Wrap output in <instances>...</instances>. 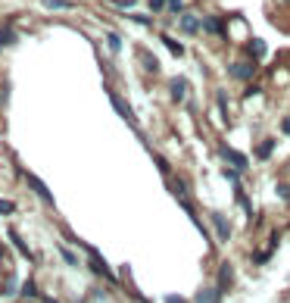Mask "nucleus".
Masks as SVG:
<instances>
[{
    "mask_svg": "<svg viewBox=\"0 0 290 303\" xmlns=\"http://www.w3.org/2000/svg\"><path fill=\"white\" fill-rule=\"evenodd\" d=\"M228 75H231V81H237V85H250V81H256V75H259V63L250 60V56H237V60L228 63Z\"/></svg>",
    "mask_w": 290,
    "mask_h": 303,
    "instance_id": "nucleus-1",
    "label": "nucleus"
},
{
    "mask_svg": "<svg viewBox=\"0 0 290 303\" xmlns=\"http://www.w3.org/2000/svg\"><path fill=\"white\" fill-rule=\"evenodd\" d=\"M225 38L231 44H247L250 41V22L243 16H228L225 19Z\"/></svg>",
    "mask_w": 290,
    "mask_h": 303,
    "instance_id": "nucleus-2",
    "label": "nucleus"
},
{
    "mask_svg": "<svg viewBox=\"0 0 290 303\" xmlns=\"http://www.w3.org/2000/svg\"><path fill=\"white\" fill-rule=\"evenodd\" d=\"M215 153L222 156L228 166H234V169H240V172L250 169V156L240 153V150H234V147H228V144H215Z\"/></svg>",
    "mask_w": 290,
    "mask_h": 303,
    "instance_id": "nucleus-3",
    "label": "nucleus"
},
{
    "mask_svg": "<svg viewBox=\"0 0 290 303\" xmlns=\"http://www.w3.org/2000/svg\"><path fill=\"white\" fill-rule=\"evenodd\" d=\"M166 91H169V100L172 103H184V100H188V91H191V81L184 78V75H175V78L166 81Z\"/></svg>",
    "mask_w": 290,
    "mask_h": 303,
    "instance_id": "nucleus-4",
    "label": "nucleus"
},
{
    "mask_svg": "<svg viewBox=\"0 0 290 303\" xmlns=\"http://www.w3.org/2000/svg\"><path fill=\"white\" fill-rule=\"evenodd\" d=\"M88 266H91V272L94 275H100V278H106V282H112V269L106 266V260L100 256V250H94V247H88Z\"/></svg>",
    "mask_w": 290,
    "mask_h": 303,
    "instance_id": "nucleus-5",
    "label": "nucleus"
},
{
    "mask_svg": "<svg viewBox=\"0 0 290 303\" xmlns=\"http://www.w3.org/2000/svg\"><path fill=\"white\" fill-rule=\"evenodd\" d=\"M178 28H181V34H188V38H193V34H203V19L184 9V13L178 16Z\"/></svg>",
    "mask_w": 290,
    "mask_h": 303,
    "instance_id": "nucleus-6",
    "label": "nucleus"
},
{
    "mask_svg": "<svg viewBox=\"0 0 290 303\" xmlns=\"http://www.w3.org/2000/svg\"><path fill=\"white\" fill-rule=\"evenodd\" d=\"M203 34L218 38V41H228L225 38V19L222 16H203Z\"/></svg>",
    "mask_w": 290,
    "mask_h": 303,
    "instance_id": "nucleus-7",
    "label": "nucleus"
},
{
    "mask_svg": "<svg viewBox=\"0 0 290 303\" xmlns=\"http://www.w3.org/2000/svg\"><path fill=\"white\" fill-rule=\"evenodd\" d=\"M109 103H112V110L119 113V116H122V119L128 122V125H134V122H137V116H134V110L128 107V100H125V97H119L115 91H109Z\"/></svg>",
    "mask_w": 290,
    "mask_h": 303,
    "instance_id": "nucleus-8",
    "label": "nucleus"
},
{
    "mask_svg": "<svg viewBox=\"0 0 290 303\" xmlns=\"http://www.w3.org/2000/svg\"><path fill=\"white\" fill-rule=\"evenodd\" d=\"M25 181H28V188L34 191V197H41V200H44V206H53V194H50V188L38 175H25Z\"/></svg>",
    "mask_w": 290,
    "mask_h": 303,
    "instance_id": "nucleus-9",
    "label": "nucleus"
},
{
    "mask_svg": "<svg viewBox=\"0 0 290 303\" xmlns=\"http://www.w3.org/2000/svg\"><path fill=\"white\" fill-rule=\"evenodd\" d=\"M222 294H225V291L218 288V285H206V288L196 291L193 303H222Z\"/></svg>",
    "mask_w": 290,
    "mask_h": 303,
    "instance_id": "nucleus-10",
    "label": "nucleus"
},
{
    "mask_svg": "<svg viewBox=\"0 0 290 303\" xmlns=\"http://www.w3.org/2000/svg\"><path fill=\"white\" fill-rule=\"evenodd\" d=\"M209 222H212V228H215V235H218V241H228L231 238V222H228V216L225 213H215L209 216Z\"/></svg>",
    "mask_w": 290,
    "mask_h": 303,
    "instance_id": "nucleus-11",
    "label": "nucleus"
},
{
    "mask_svg": "<svg viewBox=\"0 0 290 303\" xmlns=\"http://www.w3.org/2000/svg\"><path fill=\"white\" fill-rule=\"evenodd\" d=\"M137 66H141L147 75H156V72H159V63H156V56L150 53L147 47H137Z\"/></svg>",
    "mask_w": 290,
    "mask_h": 303,
    "instance_id": "nucleus-12",
    "label": "nucleus"
},
{
    "mask_svg": "<svg viewBox=\"0 0 290 303\" xmlns=\"http://www.w3.org/2000/svg\"><path fill=\"white\" fill-rule=\"evenodd\" d=\"M247 56H250V60H256V63H262L265 56H269V44H265L262 38H250L247 41Z\"/></svg>",
    "mask_w": 290,
    "mask_h": 303,
    "instance_id": "nucleus-13",
    "label": "nucleus"
},
{
    "mask_svg": "<svg viewBox=\"0 0 290 303\" xmlns=\"http://www.w3.org/2000/svg\"><path fill=\"white\" fill-rule=\"evenodd\" d=\"M16 22H3V25H0V47H13L16 44Z\"/></svg>",
    "mask_w": 290,
    "mask_h": 303,
    "instance_id": "nucleus-14",
    "label": "nucleus"
},
{
    "mask_svg": "<svg viewBox=\"0 0 290 303\" xmlns=\"http://www.w3.org/2000/svg\"><path fill=\"white\" fill-rule=\"evenodd\" d=\"M169 188L178 194V200H188V197H191V184H188V178H181V175H172Z\"/></svg>",
    "mask_w": 290,
    "mask_h": 303,
    "instance_id": "nucleus-15",
    "label": "nucleus"
},
{
    "mask_svg": "<svg viewBox=\"0 0 290 303\" xmlns=\"http://www.w3.org/2000/svg\"><path fill=\"white\" fill-rule=\"evenodd\" d=\"M272 153H275V138H262V141L256 144V159L269 162V159H272Z\"/></svg>",
    "mask_w": 290,
    "mask_h": 303,
    "instance_id": "nucleus-16",
    "label": "nucleus"
},
{
    "mask_svg": "<svg viewBox=\"0 0 290 303\" xmlns=\"http://www.w3.org/2000/svg\"><path fill=\"white\" fill-rule=\"evenodd\" d=\"M231 285H234V269H231V263H222L218 266V288L228 291Z\"/></svg>",
    "mask_w": 290,
    "mask_h": 303,
    "instance_id": "nucleus-17",
    "label": "nucleus"
},
{
    "mask_svg": "<svg viewBox=\"0 0 290 303\" xmlns=\"http://www.w3.org/2000/svg\"><path fill=\"white\" fill-rule=\"evenodd\" d=\"M9 241H13V247H16L22 256H25V260H34V256H31V250H28V244L22 241V235H19L16 228H9Z\"/></svg>",
    "mask_w": 290,
    "mask_h": 303,
    "instance_id": "nucleus-18",
    "label": "nucleus"
},
{
    "mask_svg": "<svg viewBox=\"0 0 290 303\" xmlns=\"http://www.w3.org/2000/svg\"><path fill=\"white\" fill-rule=\"evenodd\" d=\"M234 197H237V206L243 209V213L253 216V203H250V197H247V191H243L240 184H234Z\"/></svg>",
    "mask_w": 290,
    "mask_h": 303,
    "instance_id": "nucleus-19",
    "label": "nucleus"
},
{
    "mask_svg": "<svg viewBox=\"0 0 290 303\" xmlns=\"http://www.w3.org/2000/svg\"><path fill=\"white\" fill-rule=\"evenodd\" d=\"M106 47H109L112 56H119V50H122V34L119 31H106Z\"/></svg>",
    "mask_w": 290,
    "mask_h": 303,
    "instance_id": "nucleus-20",
    "label": "nucleus"
},
{
    "mask_svg": "<svg viewBox=\"0 0 290 303\" xmlns=\"http://www.w3.org/2000/svg\"><path fill=\"white\" fill-rule=\"evenodd\" d=\"M159 41L166 44V47H169L172 53H175V56H184V47H181V44H178L175 38H172V34H166V31H162V34H159Z\"/></svg>",
    "mask_w": 290,
    "mask_h": 303,
    "instance_id": "nucleus-21",
    "label": "nucleus"
},
{
    "mask_svg": "<svg viewBox=\"0 0 290 303\" xmlns=\"http://www.w3.org/2000/svg\"><path fill=\"white\" fill-rule=\"evenodd\" d=\"M50 13H63V9H72V0H41Z\"/></svg>",
    "mask_w": 290,
    "mask_h": 303,
    "instance_id": "nucleus-22",
    "label": "nucleus"
},
{
    "mask_svg": "<svg viewBox=\"0 0 290 303\" xmlns=\"http://www.w3.org/2000/svg\"><path fill=\"white\" fill-rule=\"evenodd\" d=\"M153 162H156V169L162 172V175H166V178H172V162H169L166 156H162V153H153Z\"/></svg>",
    "mask_w": 290,
    "mask_h": 303,
    "instance_id": "nucleus-23",
    "label": "nucleus"
},
{
    "mask_svg": "<svg viewBox=\"0 0 290 303\" xmlns=\"http://www.w3.org/2000/svg\"><path fill=\"white\" fill-rule=\"evenodd\" d=\"M184 9H188V6H184V0H166V13H172V16H181Z\"/></svg>",
    "mask_w": 290,
    "mask_h": 303,
    "instance_id": "nucleus-24",
    "label": "nucleus"
},
{
    "mask_svg": "<svg viewBox=\"0 0 290 303\" xmlns=\"http://www.w3.org/2000/svg\"><path fill=\"white\" fill-rule=\"evenodd\" d=\"M19 294H22V297H25V300H34V297H38V285H34V282H31V278H28V282H25V285H22V291H19Z\"/></svg>",
    "mask_w": 290,
    "mask_h": 303,
    "instance_id": "nucleus-25",
    "label": "nucleus"
},
{
    "mask_svg": "<svg viewBox=\"0 0 290 303\" xmlns=\"http://www.w3.org/2000/svg\"><path fill=\"white\" fill-rule=\"evenodd\" d=\"M60 256H63V263H69V266H78V256H75L72 250H69L66 244H60Z\"/></svg>",
    "mask_w": 290,
    "mask_h": 303,
    "instance_id": "nucleus-26",
    "label": "nucleus"
},
{
    "mask_svg": "<svg viewBox=\"0 0 290 303\" xmlns=\"http://www.w3.org/2000/svg\"><path fill=\"white\" fill-rule=\"evenodd\" d=\"M147 9L153 16H159V13H166V0H147Z\"/></svg>",
    "mask_w": 290,
    "mask_h": 303,
    "instance_id": "nucleus-27",
    "label": "nucleus"
},
{
    "mask_svg": "<svg viewBox=\"0 0 290 303\" xmlns=\"http://www.w3.org/2000/svg\"><path fill=\"white\" fill-rule=\"evenodd\" d=\"M16 213V203L13 200H3V197H0V216H13Z\"/></svg>",
    "mask_w": 290,
    "mask_h": 303,
    "instance_id": "nucleus-28",
    "label": "nucleus"
},
{
    "mask_svg": "<svg viewBox=\"0 0 290 303\" xmlns=\"http://www.w3.org/2000/svg\"><path fill=\"white\" fill-rule=\"evenodd\" d=\"M269 260H272V250H256V253H253V263H256V266L269 263Z\"/></svg>",
    "mask_w": 290,
    "mask_h": 303,
    "instance_id": "nucleus-29",
    "label": "nucleus"
},
{
    "mask_svg": "<svg viewBox=\"0 0 290 303\" xmlns=\"http://www.w3.org/2000/svg\"><path fill=\"white\" fill-rule=\"evenodd\" d=\"M278 197H281V200H290V181H278Z\"/></svg>",
    "mask_w": 290,
    "mask_h": 303,
    "instance_id": "nucleus-30",
    "label": "nucleus"
},
{
    "mask_svg": "<svg viewBox=\"0 0 290 303\" xmlns=\"http://www.w3.org/2000/svg\"><path fill=\"white\" fill-rule=\"evenodd\" d=\"M109 3H115V9H122V13H128L134 6V0H109Z\"/></svg>",
    "mask_w": 290,
    "mask_h": 303,
    "instance_id": "nucleus-31",
    "label": "nucleus"
},
{
    "mask_svg": "<svg viewBox=\"0 0 290 303\" xmlns=\"http://www.w3.org/2000/svg\"><path fill=\"white\" fill-rule=\"evenodd\" d=\"M281 132L290 138V116H284V119H281Z\"/></svg>",
    "mask_w": 290,
    "mask_h": 303,
    "instance_id": "nucleus-32",
    "label": "nucleus"
},
{
    "mask_svg": "<svg viewBox=\"0 0 290 303\" xmlns=\"http://www.w3.org/2000/svg\"><path fill=\"white\" fill-rule=\"evenodd\" d=\"M166 303H188L184 297H178V294H172V297H166Z\"/></svg>",
    "mask_w": 290,
    "mask_h": 303,
    "instance_id": "nucleus-33",
    "label": "nucleus"
},
{
    "mask_svg": "<svg viewBox=\"0 0 290 303\" xmlns=\"http://www.w3.org/2000/svg\"><path fill=\"white\" fill-rule=\"evenodd\" d=\"M41 303H60V300H53V297H41Z\"/></svg>",
    "mask_w": 290,
    "mask_h": 303,
    "instance_id": "nucleus-34",
    "label": "nucleus"
},
{
    "mask_svg": "<svg viewBox=\"0 0 290 303\" xmlns=\"http://www.w3.org/2000/svg\"><path fill=\"white\" fill-rule=\"evenodd\" d=\"M287 69H290V60H287Z\"/></svg>",
    "mask_w": 290,
    "mask_h": 303,
    "instance_id": "nucleus-35",
    "label": "nucleus"
},
{
    "mask_svg": "<svg viewBox=\"0 0 290 303\" xmlns=\"http://www.w3.org/2000/svg\"><path fill=\"white\" fill-rule=\"evenodd\" d=\"M0 256H3V250H0Z\"/></svg>",
    "mask_w": 290,
    "mask_h": 303,
    "instance_id": "nucleus-36",
    "label": "nucleus"
},
{
    "mask_svg": "<svg viewBox=\"0 0 290 303\" xmlns=\"http://www.w3.org/2000/svg\"><path fill=\"white\" fill-rule=\"evenodd\" d=\"M284 3H290V0H284Z\"/></svg>",
    "mask_w": 290,
    "mask_h": 303,
    "instance_id": "nucleus-37",
    "label": "nucleus"
},
{
    "mask_svg": "<svg viewBox=\"0 0 290 303\" xmlns=\"http://www.w3.org/2000/svg\"><path fill=\"white\" fill-rule=\"evenodd\" d=\"M287 203H290V200H287Z\"/></svg>",
    "mask_w": 290,
    "mask_h": 303,
    "instance_id": "nucleus-38",
    "label": "nucleus"
}]
</instances>
